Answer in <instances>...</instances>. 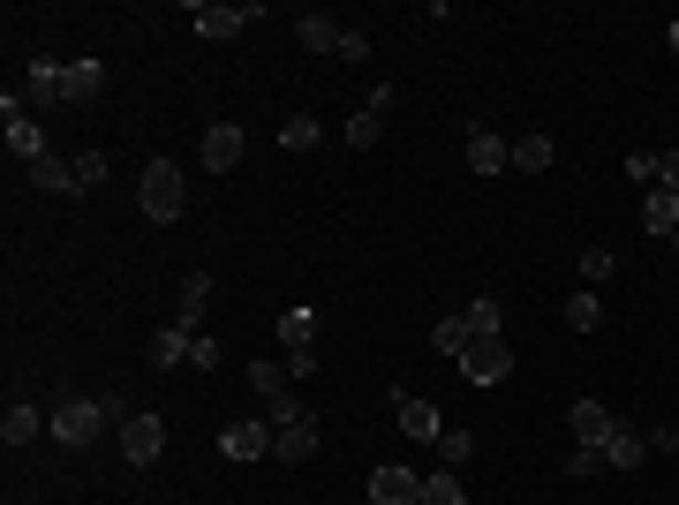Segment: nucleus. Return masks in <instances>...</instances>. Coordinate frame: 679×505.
<instances>
[{
	"instance_id": "nucleus-42",
	"label": "nucleus",
	"mask_w": 679,
	"mask_h": 505,
	"mask_svg": "<svg viewBox=\"0 0 679 505\" xmlns=\"http://www.w3.org/2000/svg\"><path fill=\"white\" fill-rule=\"evenodd\" d=\"M665 45H672V53H679V23H672V31H665Z\"/></svg>"
},
{
	"instance_id": "nucleus-5",
	"label": "nucleus",
	"mask_w": 679,
	"mask_h": 505,
	"mask_svg": "<svg viewBox=\"0 0 679 505\" xmlns=\"http://www.w3.org/2000/svg\"><path fill=\"white\" fill-rule=\"evenodd\" d=\"M370 505H424V475L400 467V461L370 467Z\"/></svg>"
},
{
	"instance_id": "nucleus-6",
	"label": "nucleus",
	"mask_w": 679,
	"mask_h": 505,
	"mask_svg": "<svg viewBox=\"0 0 679 505\" xmlns=\"http://www.w3.org/2000/svg\"><path fill=\"white\" fill-rule=\"evenodd\" d=\"M122 453H128V467H152L159 453H167V422L159 415H128L122 422Z\"/></svg>"
},
{
	"instance_id": "nucleus-9",
	"label": "nucleus",
	"mask_w": 679,
	"mask_h": 505,
	"mask_svg": "<svg viewBox=\"0 0 679 505\" xmlns=\"http://www.w3.org/2000/svg\"><path fill=\"white\" fill-rule=\"evenodd\" d=\"M242 144H250V136H242L234 122H212V128H205V144H197V159H205L212 173H234V167H242Z\"/></svg>"
},
{
	"instance_id": "nucleus-41",
	"label": "nucleus",
	"mask_w": 679,
	"mask_h": 505,
	"mask_svg": "<svg viewBox=\"0 0 679 505\" xmlns=\"http://www.w3.org/2000/svg\"><path fill=\"white\" fill-rule=\"evenodd\" d=\"M657 189H665V197H679V151H665V159H657Z\"/></svg>"
},
{
	"instance_id": "nucleus-30",
	"label": "nucleus",
	"mask_w": 679,
	"mask_h": 505,
	"mask_svg": "<svg viewBox=\"0 0 679 505\" xmlns=\"http://www.w3.org/2000/svg\"><path fill=\"white\" fill-rule=\"evenodd\" d=\"M250 385H257V400H280V392H288L295 378H288V362H257V370H250Z\"/></svg>"
},
{
	"instance_id": "nucleus-26",
	"label": "nucleus",
	"mask_w": 679,
	"mask_h": 505,
	"mask_svg": "<svg viewBox=\"0 0 679 505\" xmlns=\"http://www.w3.org/2000/svg\"><path fill=\"white\" fill-rule=\"evenodd\" d=\"M39 430H45L39 408H8V415H0V438H8V445H31Z\"/></svg>"
},
{
	"instance_id": "nucleus-29",
	"label": "nucleus",
	"mask_w": 679,
	"mask_h": 505,
	"mask_svg": "<svg viewBox=\"0 0 679 505\" xmlns=\"http://www.w3.org/2000/svg\"><path fill=\"white\" fill-rule=\"evenodd\" d=\"M461 317H468V333H499V325H506V309H499V295H476V302L461 309Z\"/></svg>"
},
{
	"instance_id": "nucleus-10",
	"label": "nucleus",
	"mask_w": 679,
	"mask_h": 505,
	"mask_svg": "<svg viewBox=\"0 0 679 505\" xmlns=\"http://www.w3.org/2000/svg\"><path fill=\"white\" fill-rule=\"evenodd\" d=\"M219 453H227V461H264V453H272V422L257 415V422H227V430H219Z\"/></svg>"
},
{
	"instance_id": "nucleus-21",
	"label": "nucleus",
	"mask_w": 679,
	"mask_h": 505,
	"mask_svg": "<svg viewBox=\"0 0 679 505\" xmlns=\"http://www.w3.org/2000/svg\"><path fill=\"white\" fill-rule=\"evenodd\" d=\"M468 339H476V333H468V317H438V325H430V347H438L446 362H461Z\"/></svg>"
},
{
	"instance_id": "nucleus-25",
	"label": "nucleus",
	"mask_w": 679,
	"mask_h": 505,
	"mask_svg": "<svg viewBox=\"0 0 679 505\" xmlns=\"http://www.w3.org/2000/svg\"><path fill=\"white\" fill-rule=\"evenodd\" d=\"M552 159H558L552 136H521V144H513V167L521 173H552Z\"/></svg>"
},
{
	"instance_id": "nucleus-17",
	"label": "nucleus",
	"mask_w": 679,
	"mask_h": 505,
	"mask_svg": "<svg viewBox=\"0 0 679 505\" xmlns=\"http://www.w3.org/2000/svg\"><path fill=\"white\" fill-rule=\"evenodd\" d=\"M513 167V144H499L491 128H468V173H499Z\"/></svg>"
},
{
	"instance_id": "nucleus-4",
	"label": "nucleus",
	"mask_w": 679,
	"mask_h": 505,
	"mask_svg": "<svg viewBox=\"0 0 679 505\" xmlns=\"http://www.w3.org/2000/svg\"><path fill=\"white\" fill-rule=\"evenodd\" d=\"M0 128H8V151H15L23 167H39V159H45V128L31 122L23 91H8V98H0Z\"/></svg>"
},
{
	"instance_id": "nucleus-28",
	"label": "nucleus",
	"mask_w": 679,
	"mask_h": 505,
	"mask_svg": "<svg viewBox=\"0 0 679 505\" xmlns=\"http://www.w3.org/2000/svg\"><path fill=\"white\" fill-rule=\"evenodd\" d=\"M566 325H574V333H596V325H604V295H596V287H582V295L566 302Z\"/></svg>"
},
{
	"instance_id": "nucleus-13",
	"label": "nucleus",
	"mask_w": 679,
	"mask_h": 505,
	"mask_svg": "<svg viewBox=\"0 0 679 505\" xmlns=\"http://www.w3.org/2000/svg\"><path fill=\"white\" fill-rule=\"evenodd\" d=\"M393 415H400V430H408L416 445H438V430H446V422H438V408H430V400H416V392H393Z\"/></svg>"
},
{
	"instance_id": "nucleus-40",
	"label": "nucleus",
	"mask_w": 679,
	"mask_h": 505,
	"mask_svg": "<svg viewBox=\"0 0 679 505\" xmlns=\"http://www.w3.org/2000/svg\"><path fill=\"white\" fill-rule=\"evenodd\" d=\"M333 61H370V39H363V31H340V53Z\"/></svg>"
},
{
	"instance_id": "nucleus-32",
	"label": "nucleus",
	"mask_w": 679,
	"mask_h": 505,
	"mask_svg": "<svg viewBox=\"0 0 679 505\" xmlns=\"http://www.w3.org/2000/svg\"><path fill=\"white\" fill-rule=\"evenodd\" d=\"M106 173H114V159H106L98 144H91V151H76V189H98Z\"/></svg>"
},
{
	"instance_id": "nucleus-31",
	"label": "nucleus",
	"mask_w": 679,
	"mask_h": 505,
	"mask_svg": "<svg viewBox=\"0 0 679 505\" xmlns=\"http://www.w3.org/2000/svg\"><path fill=\"white\" fill-rule=\"evenodd\" d=\"M612 272H619V256H612V250H582V287L604 295V280H612Z\"/></svg>"
},
{
	"instance_id": "nucleus-22",
	"label": "nucleus",
	"mask_w": 679,
	"mask_h": 505,
	"mask_svg": "<svg viewBox=\"0 0 679 505\" xmlns=\"http://www.w3.org/2000/svg\"><path fill=\"white\" fill-rule=\"evenodd\" d=\"M205 309H212V272H189L181 280V325H205Z\"/></svg>"
},
{
	"instance_id": "nucleus-15",
	"label": "nucleus",
	"mask_w": 679,
	"mask_h": 505,
	"mask_svg": "<svg viewBox=\"0 0 679 505\" xmlns=\"http://www.w3.org/2000/svg\"><path fill=\"white\" fill-rule=\"evenodd\" d=\"M596 453H604V467H619V475H635V467L649 461V438H635L627 422H612V438H604Z\"/></svg>"
},
{
	"instance_id": "nucleus-43",
	"label": "nucleus",
	"mask_w": 679,
	"mask_h": 505,
	"mask_svg": "<svg viewBox=\"0 0 679 505\" xmlns=\"http://www.w3.org/2000/svg\"><path fill=\"white\" fill-rule=\"evenodd\" d=\"M672 461H679V445H672Z\"/></svg>"
},
{
	"instance_id": "nucleus-23",
	"label": "nucleus",
	"mask_w": 679,
	"mask_h": 505,
	"mask_svg": "<svg viewBox=\"0 0 679 505\" xmlns=\"http://www.w3.org/2000/svg\"><path fill=\"white\" fill-rule=\"evenodd\" d=\"M280 339H288V355H295V347H317V309H288V317H280Z\"/></svg>"
},
{
	"instance_id": "nucleus-34",
	"label": "nucleus",
	"mask_w": 679,
	"mask_h": 505,
	"mask_svg": "<svg viewBox=\"0 0 679 505\" xmlns=\"http://www.w3.org/2000/svg\"><path fill=\"white\" fill-rule=\"evenodd\" d=\"M295 415H317L302 392H280V400H264V422H272V430H280V422H295Z\"/></svg>"
},
{
	"instance_id": "nucleus-14",
	"label": "nucleus",
	"mask_w": 679,
	"mask_h": 505,
	"mask_svg": "<svg viewBox=\"0 0 679 505\" xmlns=\"http://www.w3.org/2000/svg\"><path fill=\"white\" fill-rule=\"evenodd\" d=\"M317 453V415H295L272 430V461H310Z\"/></svg>"
},
{
	"instance_id": "nucleus-27",
	"label": "nucleus",
	"mask_w": 679,
	"mask_h": 505,
	"mask_svg": "<svg viewBox=\"0 0 679 505\" xmlns=\"http://www.w3.org/2000/svg\"><path fill=\"white\" fill-rule=\"evenodd\" d=\"M280 151H317V114H288L280 122Z\"/></svg>"
},
{
	"instance_id": "nucleus-35",
	"label": "nucleus",
	"mask_w": 679,
	"mask_h": 505,
	"mask_svg": "<svg viewBox=\"0 0 679 505\" xmlns=\"http://www.w3.org/2000/svg\"><path fill=\"white\" fill-rule=\"evenodd\" d=\"M468 453H476V438H468V430H438V467H461Z\"/></svg>"
},
{
	"instance_id": "nucleus-2",
	"label": "nucleus",
	"mask_w": 679,
	"mask_h": 505,
	"mask_svg": "<svg viewBox=\"0 0 679 505\" xmlns=\"http://www.w3.org/2000/svg\"><path fill=\"white\" fill-rule=\"evenodd\" d=\"M45 430H53L61 445H98V438H106V430H122V422H114L106 400H61V408L45 415Z\"/></svg>"
},
{
	"instance_id": "nucleus-16",
	"label": "nucleus",
	"mask_w": 679,
	"mask_h": 505,
	"mask_svg": "<svg viewBox=\"0 0 679 505\" xmlns=\"http://www.w3.org/2000/svg\"><path fill=\"white\" fill-rule=\"evenodd\" d=\"M98 91H106V61H69V69H61V98H69V106H91Z\"/></svg>"
},
{
	"instance_id": "nucleus-37",
	"label": "nucleus",
	"mask_w": 679,
	"mask_h": 505,
	"mask_svg": "<svg viewBox=\"0 0 679 505\" xmlns=\"http://www.w3.org/2000/svg\"><path fill=\"white\" fill-rule=\"evenodd\" d=\"M189 362H197V370H219V362H227V347H219L212 333H197V339H189Z\"/></svg>"
},
{
	"instance_id": "nucleus-8",
	"label": "nucleus",
	"mask_w": 679,
	"mask_h": 505,
	"mask_svg": "<svg viewBox=\"0 0 679 505\" xmlns=\"http://www.w3.org/2000/svg\"><path fill=\"white\" fill-rule=\"evenodd\" d=\"M189 23H197V39H234L242 23H257V8H227V0H189Z\"/></svg>"
},
{
	"instance_id": "nucleus-11",
	"label": "nucleus",
	"mask_w": 679,
	"mask_h": 505,
	"mask_svg": "<svg viewBox=\"0 0 679 505\" xmlns=\"http://www.w3.org/2000/svg\"><path fill=\"white\" fill-rule=\"evenodd\" d=\"M189 339H197V325H159V333L144 339V362H152V370H181V362H189Z\"/></svg>"
},
{
	"instance_id": "nucleus-3",
	"label": "nucleus",
	"mask_w": 679,
	"mask_h": 505,
	"mask_svg": "<svg viewBox=\"0 0 679 505\" xmlns=\"http://www.w3.org/2000/svg\"><path fill=\"white\" fill-rule=\"evenodd\" d=\"M461 378H468V385H506V378H513V347H506V333H476V339H468Z\"/></svg>"
},
{
	"instance_id": "nucleus-1",
	"label": "nucleus",
	"mask_w": 679,
	"mask_h": 505,
	"mask_svg": "<svg viewBox=\"0 0 679 505\" xmlns=\"http://www.w3.org/2000/svg\"><path fill=\"white\" fill-rule=\"evenodd\" d=\"M136 204H144V219H152V227H174V219H181V204H189V181H181V167H174V159H152V167H144V181H136Z\"/></svg>"
},
{
	"instance_id": "nucleus-12",
	"label": "nucleus",
	"mask_w": 679,
	"mask_h": 505,
	"mask_svg": "<svg viewBox=\"0 0 679 505\" xmlns=\"http://www.w3.org/2000/svg\"><path fill=\"white\" fill-rule=\"evenodd\" d=\"M612 408H604V400H574V408H566V438H574V445H604V438H612Z\"/></svg>"
},
{
	"instance_id": "nucleus-20",
	"label": "nucleus",
	"mask_w": 679,
	"mask_h": 505,
	"mask_svg": "<svg viewBox=\"0 0 679 505\" xmlns=\"http://www.w3.org/2000/svg\"><path fill=\"white\" fill-rule=\"evenodd\" d=\"M31 189H45V197H69V189H76V167H69V159H53V151H45L39 167H31Z\"/></svg>"
},
{
	"instance_id": "nucleus-19",
	"label": "nucleus",
	"mask_w": 679,
	"mask_h": 505,
	"mask_svg": "<svg viewBox=\"0 0 679 505\" xmlns=\"http://www.w3.org/2000/svg\"><path fill=\"white\" fill-rule=\"evenodd\" d=\"M295 45H302V53H340V23H333V15H302Z\"/></svg>"
},
{
	"instance_id": "nucleus-33",
	"label": "nucleus",
	"mask_w": 679,
	"mask_h": 505,
	"mask_svg": "<svg viewBox=\"0 0 679 505\" xmlns=\"http://www.w3.org/2000/svg\"><path fill=\"white\" fill-rule=\"evenodd\" d=\"M378 128H385V114H378V106H363V114L347 122V144H355V151H370V144H378Z\"/></svg>"
},
{
	"instance_id": "nucleus-36",
	"label": "nucleus",
	"mask_w": 679,
	"mask_h": 505,
	"mask_svg": "<svg viewBox=\"0 0 679 505\" xmlns=\"http://www.w3.org/2000/svg\"><path fill=\"white\" fill-rule=\"evenodd\" d=\"M566 475H574V483L604 475V453H596V445H574V453H566Z\"/></svg>"
},
{
	"instance_id": "nucleus-18",
	"label": "nucleus",
	"mask_w": 679,
	"mask_h": 505,
	"mask_svg": "<svg viewBox=\"0 0 679 505\" xmlns=\"http://www.w3.org/2000/svg\"><path fill=\"white\" fill-rule=\"evenodd\" d=\"M641 227H649L657 242H672V234H679V197H665V189H649V197H641Z\"/></svg>"
},
{
	"instance_id": "nucleus-24",
	"label": "nucleus",
	"mask_w": 679,
	"mask_h": 505,
	"mask_svg": "<svg viewBox=\"0 0 679 505\" xmlns=\"http://www.w3.org/2000/svg\"><path fill=\"white\" fill-rule=\"evenodd\" d=\"M424 505H468L461 475H453V467H430V475H424Z\"/></svg>"
},
{
	"instance_id": "nucleus-38",
	"label": "nucleus",
	"mask_w": 679,
	"mask_h": 505,
	"mask_svg": "<svg viewBox=\"0 0 679 505\" xmlns=\"http://www.w3.org/2000/svg\"><path fill=\"white\" fill-rule=\"evenodd\" d=\"M627 173H635L641 197H649V189H657V151H627Z\"/></svg>"
},
{
	"instance_id": "nucleus-44",
	"label": "nucleus",
	"mask_w": 679,
	"mask_h": 505,
	"mask_svg": "<svg viewBox=\"0 0 679 505\" xmlns=\"http://www.w3.org/2000/svg\"><path fill=\"white\" fill-rule=\"evenodd\" d=\"M672 242H679V234H672Z\"/></svg>"
},
{
	"instance_id": "nucleus-7",
	"label": "nucleus",
	"mask_w": 679,
	"mask_h": 505,
	"mask_svg": "<svg viewBox=\"0 0 679 505\" xmlns=\"http://www.w3.org/2000/svg\"><path fill=\"white\" fill-rule=\"evenodd\" d=\"M61 69H69V61L31 53V69H23V106H31V114H39V106H69V98H61Z\"/></svg>"
},
{
	"instance_id": "nucleus-39",
	"label": "nucleus",
	"mask_w": 679,
	"mask_h": 505,
	"mask_svg": "<svg viewBox=\"0 0 679 505\" xmlns=\"http://www.w3.org/2000/svg\"><path fill=\"white\" fill-rule=\"evenodd\" d=\"M280 362H288V378H317V347H295V355H280Z\"/></svg>"
}]
</instances>
